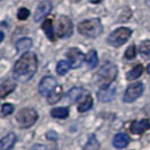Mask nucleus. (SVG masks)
Masks as SVG:
<instances>
[{
    "label": "nucleus",
    "instance_id": "nucleus-34",
    "mask_svg": "<svg viewBox=\"0 0 150 150\" xmlns=\"http://www.w3.org/2000/svg\"><path fill=\"white\" fill-rule=\"evenodd\" d=\"M74 1H76V2H77V1H80V0H74Z\"/></svg>",
    "mask_w": 150,
    "mask_h": 150
},
{
    "label": "nucleus",
    "instance_id": "nucleus-16",
    "mask_svg": "<svg viewBox=\"0 0 150 150\" xmlns=\"http://www.w3.org/2000/svg\"><path fill=\"white\" fill-rule=\"evenodd\" d=\"M16 135L15 133H9L5 138L1 139L0 141V150H9L16 142Z\"/></svg>",
    "mask_w": 150,
    "mask_h": 150
},
{
    "label": "nucleus",
    "instance_id": "nucleus-17",
    "mask_svg": "<svg viewBox=\"0 0 150 150\" xmlns=\"http://www.w3.org/2000/svg\"><path fill=\"white\" fill-rule=\"evenodd\" d=\"M32 40L28 38H21V40H18L17 41V43H16V49H17V51L21 53H26L30 51V49L32 47Z\"/></svg>",
    "mask_w": 150,
    "mask_h": 150
},
{
    "label": "nucleus",
    "instance_id": "nucleus-30",
    "mask_svg": "<svg viewBox=\"0 0 150 150\" xmlns=\"http://www.w3.org/2000/svg\"><path fill=\"white\" fill-rule=\"evenodd\" d=\"M30 150H47V148L45 146H42V144H35Z\"/></svg>",
    "mask_w": 150,
    "mask_h": 150
},
{
    "label": "nucleus",
    "instance_id": "nucleus-3",
    "mask_svg": "<svg viewBox=\"0 0 150 150\" xmlns=\"http://www.w3.org/2000/svg\"><path fill=\"white\" fill-rule=\"evenodd\" d=\"M38 119V112L34 110V108H30V107H25L22 108L17 116H16V120L18 125L23 129H27L30 128Z\"/></svg>",
    "mask_w": 150,
    "mask_h": 150
},
{
    "label": "nucleus",
    "instance_id": "nucleus-4",
    "mask_svg": "<svg viewBox=\"0 0 150 150\" xmlns=\"http://www.w3.org/2000/svg\"><path fill=\"white\" fill-rule=\"evenodd\" d=\"M132 34V30L128 27H120L117 30H113L107 38L108 44L114 46V47H120L128 41Z\"/></svg>",
    "mask_w": 150,
    "mask_h": 150
},
{
    "label": "nucleus",
    "instance_id": "nucleus-21",
    "mask_svg": "<svg viewBox=\"0 0 150 150\" xmlns=\"http://www.w3.org/2000/svg\"><path fill=\"white\" fill-rule=\"evenodd\" d=\"M143 72V67L141 64H138L134 68H132L129 72H127V79L128 80H134L137 78H139L140 76L142 75Z\"/></svg>",
    "mask_w": 150,
    "mask_h": 150
},
{
    "label": "nucleus",
    "instance_id": "nucleus-27",
    "mask_svg": "<svg viewBox=\"0 0 150 150\" xmlns=\"http://www.w3.org/2000/svg\"><path fill=\"white\" fill-rule=\"evenodd\" d=\"M14 105L13 104H4V105L1 106V114H2V116H6V115H9V114H11V113L14 112Z\"/></svg>",
    "mask_w": 150,
    "mask_h": 150
},
{
    "label": "nucleus",
    "instance_id": "nucleus-31",
    "mask_svg": "<svg viewBox=\"0 0 150 150\" xmlns=\"http://www.w3.org/2000/svg\"><path fill=\"white\" fill-rule=\"evenodd\" d=\"M4 38H5V34H4L2 32H0V42H2Z\"/></svg>",
    "mask_w": 150,
    "mask_h": 150
},
{
    "label": "nucleus",
    "instance_id": "nucleus-8",
    "mask_svg": "<svg viewBox=\"0 0 150 150\" xmlns=\"http://www.w3.org/2000/svg\"><path fill=\"white\" fill-rule=\"evenodd\" d=\"M57 80L51 76H45L38 85V91L42 96H49V94L57 87Z\"/></svg>",
    "mask_w": 150,
    "mask_h": 150
},
{
    "label": "nucleus",
    "instance_id": "nucleus-6",
    "mask_svg": "<svg viewBox=\"0 0 150 150\" xmlns=\"http://www.w3.org/2000/svg\"><path fill=\"white\" fill-rule=\"evenodd\" d=\"M74 33V24L67 16H60L57 22V35L60 38L71 36Z\"/></svg>",
    "mask_w": 150,
    "mask_h": 150
},
{
    "label": "nucleus",
    "instance_id": "nucleus-20",
    "mask_svg": "<svg viewBox=\"0 0 150 150\" xmlns=\"http://www.w3.org/2000/svg\"><path fill=\"white\" fill-rule=\"evenodd\" d=\"M86 62L90 69H94L98 64V55L95 50H90L86 55Z\"/></svg>",
    "mask_w": 150,
    "mask_h": 150
},
{
    "label": "nucleus",
    "instance_id": "nucleus-19",
    "mask_svg": "<svg viewBox=\"0 0 150 150\" xmlns=\"http://www.w3.org/2000/svg\"><path fill=\"white\" fill-rule=\"evenodd\" d=\"M42 28L45 32L47 38L51 42H55V36H54V30H53V24L51 19H46L44 21V23L42 24Z\"/></svg>",
    "mask_w": 150,
    "mask_h": 150
},
{
    "label": "nucleus",
    "instance_id": "nucleus-10",
    "mask_svg": "<svg viewBox=\"0 0 150 150\" xmlns=\"http://www.w3.org/2000/svg\"><path fill=\"white\" fill-rule=\"evenodd\" d=\"M51 10H52V4H51V1H49V0L42 1L38 5V7L36 8V10H35V16H34L35 22H42L45 17L51 13Z\"/></svg>",
    "mask_w": 150,
    "mask_h": 150
},
{
    "label": "nucleus",
    "instance_id": "nucleus-11",
    "mask_svg": "<svg viewBox=\"0 0 150 150\" xmlns=\"http://www.w3.org/2000/svg\"><path fill=\"white\" fill-rule=\"evenodd\" d=\"M115 94H116V88L114 86L108 85V86H104L99 88V90L97 91V98L99 102L107 103V102H111L115 97Z\"/></svg>",
    "mask_w": 150,
    "mask_h": 150
},
{
    "label": "nucleus",
    "instance_id": "nucleus-33",
    "mask_svg": "<svg viewBox=\"0 0 150 150\" xmlns=\"http://www.w3.org/2000/svg\"><path fill=\"white\" fill-rule=\"evenodd\" d=\"M147 72H148V74L150 75V64L148 66V67H147Z\"/></svg>",
    "mask_w": 150,
    "mask_h": 150
},
{
    "label": "nucleus",
    "instance_id": "nucleus-15",
    "mask_svg": "<svg viewBox=\"0 0 150 150\" xmlns=\"http://www.w3.org/2000/svg\"><path fill=\"white\" fill-rule=\"evenodd\" d=\"M63 96V89H62V87L61 86H57L49 94V96H47V103L49 104H57L59 100H60L61 98Z\"/></svg>",
    "mask_w": 150,
    "mask_h": 150
},
{
    "label": "nucleus",
    "instance_id": "nucleus-26",
    "mask_svg": "<svg viewBox=\"0 0 150 150\" xmlns=\"http://www.w3.org/2000/svg\"><path fill=\"white\" fill-rule=\"evenodd\" d=\"M124 55H125V58H127L128 60L134 59L135 55H137V47H135V45H130L128 49H127Z\"/></svg>",
    "mask_w": 150,
    "mask_h": 150
},
{
    "label": "nucleus",
    "instance_id": "nucleus-28",
    "mask_svg": "<svg viewBox=\"0 0 150 150\" xmlns=\"http://www.w3.org/2000/svg\"><path fill=\"white\" fill-rule=\"evenodd\" d=\"M30 10L27 9V8H21L19 10H18V13H17V17H18V19H21V21H25V19H27L28 17H30Z\"/></svg>",
    "mask_w": 150,
    "mask_h": 150
},
{
    "label": "nucleus",
    "instance_id": "nucleus-14",
    "mask_svg": "<svg viewBox=\"0 0 150 150\" xmlns=\"http://www.w3.org/2000/svg\"><path fill=\"white\" fill-rule=\"evenodd\" d=\"M129 141H130L129 135L127 133H124V132H121V133H117V134L114 137V139H113V146L115 148L122 149V148H125L128 146Z\"/></svg>",
    "mask_w": 150,
    "mask_h": 150
},
{
    "label": "nucleus",
    "instance_id": "nucleus-18",
    "mask_svg": "<svg viewBox=\"0 0 150 150\" xmlns=\"http://www.w3.org/2000/svg\"><path fill=\"white\" fill-rule=\"evenodd\" d=\"M83 90L81 88H78V87H75L72 89H70L68 91L67 94V99L69 103H77L80 98L83 97Z\"/></svg>",
    "mask_w": 150,
    "mask_h": 150
},
{
    "label": "nucleus",
    "instance_id": "nucleus-1",
    "mask_svg": "<svg viewBox=\"0 0 150 150\" xmlns=\"http://www.w3.org/2000/svg\"><path fill=\"white\" fill-rule=\"evenodd\" d=\"M38 71V57L33 52L24 53L14 66V78L26 83L33 78Z\"/></svg>",
    "mask_w": 150,
    "mask_h": 150
},
{
    "label": "nucleus",
    "instance_id": "nucleus-7",
    "mask_svg": "<svg viewBox=\"0 0 150 150\" xmlns=\"http://www.w3.org/2000/svg\"><path fill=\"white\" fill-rule=\"evenodd\" d=\"M143 90H144V87H143L142 83H135L130 85L125 93H124V97H123V100L125 103H132L134 102L135 99L140 97L142 95Z\"/></svg>",
    "mask_w": 150,
    "mask_h": 150
},
{
    "label": "nucleus",
    "instance_id": "nucleus-32",
    "mask_svg": "<svg viewBox=\"0 0 150 150\" xmlns=\"http://www.w3.org/2000/svg\"><path fill=\"white\" fill-rule=\"evenodd\" d=\"M102 0H90V2H93V4H98V2H100Z\"/></svg>",
    "mask_w": 150,
    "mask_h": 150
},
{
    "label": "nucleus",
    "instance_id": "nucleus-13",
    "mask_svg": "<svg viewBox=\"0 0 150 150\" xmlns=\"http://www.w3.org/2000/svg\"><path fill=\"white\" fill-rule=\"evenodd\" d=\"M16 87V81L11 78L4 80L0 85V97L5 98L8 94H10Z\"/></svg>",
    "mask_w": 150,
    "mask_h": 150
},
{
    "label": "nucleus",
    "instance_id": "nucleus-12",
    "mask_svg": "<svg viewBox=\"0 0 150 150\" xmlns=\"http://www.w3.org/2000/svg\"><path fill=\"white\" fill-rule=\"evenodd\" d=\"M150 128V122L149 120H140L134 121L131 125H130V131L134 134H142L144 131H147Z\"/></svg>",
    "mask_w": 150,
    "mask_h": 150
},
{
    "label": "nucleus",
    "instance_id": "nucleus-2",
    "mask_svg": "<svg viewBox=\"0 0 150 150\" xmlns=\"http://www.w3.org/2000/svg\"><path fill=\"white\" fill-rule=\"evenodd\" d=\"M78 30L81 35L86 38H95L103 33V25L99 19L91 18V19H87L80 23L78 25Z\"/></svg>",
    "mask_w": 150,
    "mask_h": 150
},
{
    "label": "nucleus",
    "instance_id": "nucleus-22",
    "mask_svg": "<svg viewBox=\"0 0 150 150\" xmlns=\"http://www.w3.org/2000/svg\"><path fill=\"white\" fill-rule=\"evenodd\" d=\"M51 115L57 119H67L69 116V108L68 107H57L51 110Z\"/></svg>",
    "mask_w": 150,
    "mask_h": 150
},
{
    "label": "nucleus",
    "instance_id": "nucleus-24",
    "mask_svg": "<svg viewBox=\"0 0 150 150\" xmlns=\"http://www.w3.org/2000/svg\"><path fill=\"white\" fill-rule=\"evenodd\" d=\"M91 107H93V98H91V96H87V97L85 98V100H83V103L78 106V111L81 113L87 112Z\"/></svg>",
    "mask_w": 150,
    "mask_h": 150
},
{
    "label": "nucleus",
    "instance_id": "nucleus-5",
    "mask_svg": "<svg viewBox=\"0 0 150 150\" xmlns=\"http://www.w3.org/2000/svg\"><path fill=\"white\" fill-rule=\"evenodd\" d=\"M97 76H98V83H100L102 87L108 86L116 78V76H117V68H116V66L112 64V63L105 64L104 67L99 70Z\"/></svg>",
    "mask_w": 150,
    "mask_h": 150
},
{
    "label": "nucleus",
    "instance_id": "nucleus-29",
    "mask_svg": "<svg viewBox=\"0 0 150 150\" xmlns=\"http://www.w3.org/2000/svg\"><path fill=\"white\" fill-rule=\"evenodd\" d=\"M57 137H58L57 133H54L53 131H50V132L46 134V138H47V139H50V140H54V139H57Z\"/></svg>",
    "mask_w": 150,
    "mask_h": 150
},
{
    "label": "nucleus",
    "instance_id": "nucleus-23",
    "mask_svg": "<svg viewBox=\"0 0 150 150\" xmlns=\"http://www.w3.org/2000/svg\"><path fill=\"white\" fill-rule=\"evenodd\" d=\"M70 67H71V64H70L69 61H66V60L60 61V62L57 64V72H58V75H60V76L66 75L68 71L70 70Z\"/></svg>",
    "mask_w": 150,
    "mask_h": 150
},
{
    "label": "nucleus",
    "instance_id": "nucleus-25",
    "mask_svg": "<svg viewBox=\"0 0 150 150\" xmlns=\"http://www.w3.org/2000/svg\"><path fill=\"white\" fill-rule=\"evenodd\" d=\"M139 51L142 55H149L150 54V41H143L141 42V44L139 46Z\"/></svg>",
    "mask_w": 150,
    "mask_h": 150
},
{
    "label": "nucleus",
    "instance_id": "nucleus-9",
    "mask_svg": "<svg viewBox=\"0 0 150 150\" xmlns=\"http://www.w3.org/2000/svg\"><path fill=\"white\" fill-rule=\"evenodd\" d=\"M67 58L74 69L79 68L83 63V61H86V57L78 49H70L67 52Z\"/></svg>",
    "mask_w": 150,
    "mask_h": 150
}]
</instances>
